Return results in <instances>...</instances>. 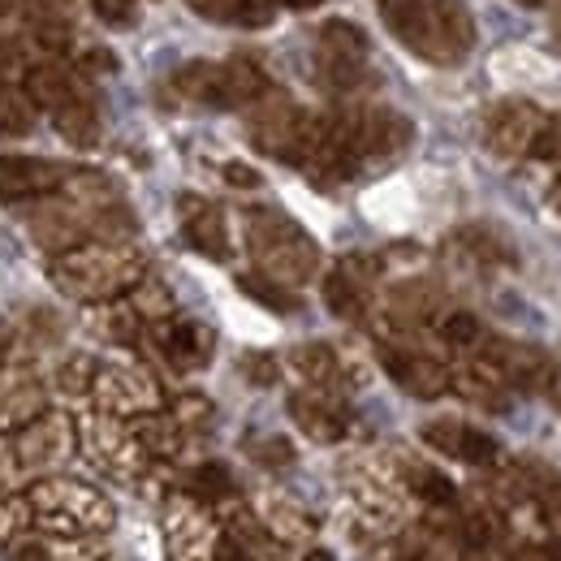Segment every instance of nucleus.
<instances>
[{"instance_id": "22", "label": "nucleus", "mask_w": 561, "mask_h": 561, "mask_svg": "<svg viewBox=\"0 0 561 561\" xmlns=\"http://www.w3.org/2000/svg\"><path fill=\"white\" fill-rule=\"evenodd\" d=\"M4 561H113V549L104 536H53L22 527L4 545Z\"/></svg>"}, {"instance_id": "29", "label": "nucleus", "mask_w": 561, "mask_h": 561, "mask_svg": "<svg viewBox=\"0 0 561 561\" xmlns=\"http://www.w3.org/2000/svg\"><path fill=\"white\" fill-rule=\"evenodd\" d=\"M449 260H458V264L471 268V273H492V268L510 264L514 251L505 247V238H501L496 229L467 225V229H458V233L449 238Z\"/></svg>"}, {"instance_id": "13", "label": "nucleus", "mask_w": 561, "mask_h": 561, "mask_svg": "<svg viewBox=\"0 0 561 561\" xmlns=\"http://www.w3.org/2000/svg\"><path fill=\"white\" fill-rule=\"evenodd\" d=\"M160 531L169 561H211L220 545V514L191 501L186 492H173L160 510Z\"/></svg>"}, {"instance_id": "32", "label": "nucleus", "mask_w": 561, "mask_h": 561, "mask_svg": "<svg viewBox=\"0 0 561 561\" xmlns=\"http://www.w3.org/2000/svg\"><path fill=\"white\" fill-rule=\"evenodd\" d=\"M204 22L216 26H233V31H260L277 18L273 0H186Z\"/></svg>"}, {"instance_id": "27", "label": "nucleus", "mask_w": 561, "mask_h": 561, "mask_svg": "<svg viewBox=\"0 0 561 561\" xmlns=\"http://www.w3.org/2000/svg\"><path fill=\"white\" fill-rule=\"evenodd\" d=\"M251 514H255V523L277 540L280 549H285V545H311L316 531H320L316 514H307L294 496H280V492H264V496L251 505Z\"/></svg>"}, {"instance_id": "39", "label": "nucleus", "mask_w": 561, "mask_h": 561, "mask_svg": "<svg viewBox=\"0 0 561 561\" xmlns=\"http://www.w3.org/2000/svg\"><path fill=\"white\" fill-rule=\"evenodd\" d=\"M247 454H251L260 467H289V462H294V445H289L285 436H264L260 445L251 440Z\"/></svg>"}, {"instance_id": "16", "label": "nucleus", "mask_w": 561, "mask_h": 561, "mask_svg": "<svg viewBox=\"0 0 561 561\" xmlns=\"http://www.w3.org/2000/svg\"><path fill=\"white\" fill-rule=\"evenodd\" d=\"M380 273H385V260L380 255H346V260H337L329 268V277H324V302H329V311L342 316V320H351V324L371 320Z\"/></svg>"}, {"instance_id": "21", "label": "nucleus", "mask_w": 561, "mask_h": 561, "mask_svg": "<svg viewBox=\"0 0 561 561\" xmlns=\"http://www.w3.org/2000/svg\"><path fill=\"white\" fill-rule=\"evenodd\" d=\"M53 407L48 380L31 363H0V432H18Z\"/></svg>"}, {"instance_id": "11", "label": "nucleus", "mask_w": 561, "mask_h": 561, "mask_svg": "<svg viewBox=\"0 0 561 561\" xmlns=\"http://www.w3.org/2000/svg\"><path fill=\"white\" fill-rule=\"evenodd\" d=\"M251 113V142L264 151V156H273L280 164H289V169H302V160H307V151H311V142H316V122H320V113H307V108H298V104H289L285 95H264L255 108H247Z\"/></svg>"}, {"instance_id": "37", "label": "nucleus", "mask_w": 561, "mask_h": 561, "mask_svg": "<svg viewBox=\"0 0 561 561\" xmlns=\"http://www.w3.org/2000/svg\"><path fill=\"white\" fill-rule=\"evenodd\" d=\"M87 4H91V13H95L104 26H113V31H126V26L139 22V0H87Z\"/></svg>"}, {"instance_id": "43", "label": "nucleus", "mask_w": 561, "mask_h": 561, "mask_svg": "<svg viewBox=\"0 0 561 561\" xmlns=\"http://www.w3.org/2000/svg\"><path fill=\"white\" fill-rule=\"evenodd\" d=\"M298 561H337L324 545H302V558Z\"/></svg>"}, {"instance_id": "30", "label": "nucleus", "mask_w": 561, "mask_h": 561, "mask_svg": "<svg viewBox=\"0 0 561 561\" xmlns=\"http://www.w3.org/2000/svg\"><path fill=\"white\" fill-rule=\"evenodd\" d=\"M182 492L191 496V501H199V505H208L216 514H225V510H233L242 496H238V480H233V471L225 467V462H195L191 471H186V480H182Z\"/></svg>"}, {"instance_id": "36", "label": "nucleus", "mask_w": 561, "mask_h": 561, "mask_svg": "<svg viewBox=\"0 0 561 561\" xmlns=\"http://www.w3.org/2000/svg\"><path fill=\"white\" fill-rule=\"evenodd\" d=\"M95 363H100V358H91V354H70V358H61V367L53 371V385H57L66 398H87L91 376H95Z\"/></svg>"}, {"instance_id": "19", "label": "nucleus", "mask_w": 561, "mask_h": 561, "mask_svg": "<svg viewBox=\"0 0 561 561\" xmlns=\"http://www.w3.org/2000/svg\"><path fill=\"white\" fill-rule=\"evenodd\" d=\"M70 169L73 164L48 160V156L9 151V156H0V204L4 208H31V204L57 195L66 186Z\"/></svg>"}, {"instance_id": "45", "label": "nucleus", "mask_w": 561, "mask_h": 561, "mask_svg": "<svg viewBox=\"0 0 561 561\" xmlns=\"http://www.w3.org/2000/svg\"><path fill=\"white\" fill-rule=\"evenodd\" d=\"M18 4H22V0H0V22H4V18H13V13H18Z\"/></svg>"}, {"instance_id": "14", "label": "nucleus", "mask_w": 561, "mask_h": 561, "mask_svg": "<svg viewBox=\"0 0 561 561\" xmlns=\"http://www.w3.org/2000/svg\"><path fill=\"white\" fill-rule=\"evenodd\" d=\"M13 436V449H18V462L26 471V480H39V476H57L73 454H78V432L66 411H44L39 420H31L26 427L9 432Z\"/></svg>"}, {"instance_id": "5", "label": "nucleus", "mask_w": 561, "mask_h": 561, "mask_svg": "<svg viewBox=\"0 0 561 561\" xmlns=\"http://www.w3.org/2000/svg\"><path fill=\"white\" fill-rule=\"evenodd\" d=\"M22 87L35 100L39 117L53 122V130L70 147H95L100 142V104L91 91V78L57 57H31L22 70Z\"/></svg>"}, {"instance_id": "48", "label": "nucleus", "mask_w": 561, "mask_h": 561, "mask_svg": "<svg viewBox=\"0 0 561 561\" xmlns=\"http://www.w3.org/2000/svg\"><path fill=\"white\" fill-rule=\"evenodd\" d=\"M553 31H558V39H561V4H558V13H553Z\"/></svg>"}, {"instance_id": "10", "label": "nucleus", "mask_w": 561, "mask_h": 561, "mask_svg": "<svg viewBox=\"0 0 561 561\" xmlns=\"http://www.w3.org/2000/svg\"><path fill=\"white\" fill-rule=\"evenodd\" d=\"M87 402H91V411H104L117 420H139V415H151L164 407V389L135 358H108V363H95Z\"/></svg>"}, {"instance_id": "46", "label": "nucleus", "mask_w": 561, "mask_h": 561, "mask_svg": "<svg viewBox=\"0 0 561 561\" xmlns=\"http://www.w3.org/2000/svg\"><path fill=\"white\" fill-rule=\"evenodd\" d=\"M549 204H553V208L561 211V178L553 182V191H549Z\"/></svg>"}, {"instance_id": "15", "label": "nucleus", "mask_w": 561, "mask_h": 561, "mask_svg": "<svg viewBox=\"0 0 561 561\" xmlns=\"http://www.w3.org/2000/svg\"><path fill=\"white\" fill-rule=\"evenodd\" d=\"M549 117L553 113L531 100H501L484 113V142L505 160H531L549 130Z\"/></svg>"}, {"instance_id": "24", "label": "nucleus", "mask_w": 561, "mask_h": 561, "mask_svg": "<svg viewBox=\"0 0 561 561\" xmlns=\"http://www.w3.org/2000/svg\"><path fill=\"white\" fill-rule=\"evenodd\" d=\"M420 436L423 445H432L436 454H445L454 462H467V467H492L501 458V445L484 427L467 420H432L420 427Z\"/></svg>"}, {"instance_id": "12", "label": "nucleus", "mask_w": 561, "mask_h": 561, "mask_svg": "<svg viewBox=\"0 0 561 561\" xmlns=\"http://www.w3.org/2000/svg\"><path fill=\"white\" fill-rule=\"evenodd\" d=\"M376 358L385 367V376L420 398V402H432V398H445L449 393V363L432 351L427 342H415V337H380L376 342Z\"/></svg>"}, {"instance_id": "47", "label": "nucleus", "mask_w": 561, "mask_h": 561, "mask_svg": "<svg viewBox=\"0 0 561 561\" xmlns=\"http://www.w3.org/2000/svg\"><path fill=\"white\" fill-rule=\"evenodd\" d=\"M518 4H527V9H545L549 0H518Z\"/></svg>"}, {"instance_id": "44", "label": "nucleus", "mask_w": 561, "mask_h": 561, "mask_svg": "<svg viewBox=\"0 0 561 561\" xmlns=\"http://www.w3.org/2000/svg\"><path fill=\"white\" fill-rule=\"evenodd\" d=\"M277 9H320L324 0H273Z\"/></svg>"}, {"instance_id": "42", "label": "nucleus", "mask_w": 561, "mask_h": 561, "mask_svg": "<svg viewBox=\"0 0 561 561\" xmlns=\"http://www.w3.org/2000/svg\"><path fill=\"white\" fill-rule=\"evenodd\" d=\"M220 178H225L229 186H238V191H255V186H264V182H260V173H255V169H247V164H238V160H233V164H225V169H220Z\"/></svg>"}, {"instance_id": "7", "label": "nucleus", "mask_w": 561, "mask_h": 561, "mask_svg": "<svg viewBox=\"0 0 561 561\" xmlns=\"http://www.w3.org/2000/svg\"><path fill=\"white\" fill-rule=\"evenodd\" d=\"M169 91L182 104L195 108H216V113H242L255 108L264 95H273L268 73L247 57H229V61H191L169 78Z\"/></svg>"}, {"instance_id": "31", "label": "nucleus", "mask_w": 561, "mask_h": 561, "mask_svg": "<svg viewBox=\"0 0 561 561\" xmlns=\"http://www.w3.org/2000/svg\"><path fill=\"white\" fill-rule=\"evenodd\" d=\"M35 122L39 108L22 87V70H0V139H26Z\"/></svg>"}, {"instance_id": "34", "label": "nucleus", "mask_w": 561, "mask_h": 561, "mask_svg": "<svg viewBox=\"0 0 561 561\" xmlns=\"http://www.w3.org/2000/svg\"><path fill=\"white\" fill-rule=\"evenodd\" d=\"M380 561H462V553H458V545H454L449 536H440L436 527H420V531L393 540Z\"/></svg>"}, {"instance_id": "41", "label": "nucleus", "mask_w": 561, "mask_h": 561, "mask_svg": "<svg viewBox=\"0 0 561 561\" xmlns=\"http://www.w3.org/2000/svg\"><path fill=\"white\" fill-rule=\"evenodd\" d=\"M242 367H247V380H255V385H277V376H280L273 354H247Z\"/></svg>"}, {"instance_id": "40", "label": "nucleus", "mask_w": 561, "mask_h": 561, "mask_svg": "<svg viewBox=\"0 0 561 561\" xmlns=\"http://www.w3.org/2000/svg\"><path fill=\"white\" fill-rule=\"evenodd\" d=\"M22 527H26V518H22V496L0 489V549H4Z\"/></svg>"}, {"instance_id": "35", "label": "nucleus", "mask_w": 561, "mask_h": 561, "mask_svg": "<svg viewBox=\"0 0 561 561\" xmlns=\"http://www.w3.org/2000/svg\"><path fill=\"white\" fill-rule=\"evenodd\" d=\"M238 289L247 294V298H255L260 307H268V311H298V294L289 289V285H280V280L264 277V273H247V277H238Z\"/></svg>"}, {"instance_id": "3", "label": "nucleus", "mask_w": 561, "mask_h": 561, "mask_svg": "<svg viewBox=\"0 0 561 561\" xmlns=\"http://www.w3.org/2000/svg\"><path fill=\"white\" fill-rule=\"evenodd\" d=\"M142 277H147V260L130 242H78V247L48 255L53 289L82 307L126 298Z\"/></svg>"}, {"instance_id": "8", "label": "nucleus", "mask_w": 561, "mask_h": 561, "mask_svg": "<svg viewBox=\"0 0 561 561\" xmlns=\"http://www.w3.org/2000/svg\"><path fill=\"white\" fill-rule=\"evenodd\" d=\"M78 432V454L108 480H122V484H142V476L156 471V462L147 458L135 420H117V415H104V411H82L73 420Z\"/></svg>"}, {"instance_id": "18", "label": "nucleus", "mask_w": 561, "mask_h": 561, "mask_svg": "<svg viewBox=\"0 0 561 561\" xmlns=\"http://www.w3.org/2000/svg\"><path fill=\"white\" fill-rule=\"evenodd\" d=\"M142 342L151 346V354L169 367V371H199L211 363L216 351V333H211L204 320H191V316H164L156 324H147Z\"/></svg>"}, {"instance_id": "23", "label": "nucleus", "mask_w": 561, "mask_h": 561, "mask_svg": "<svg viewBox=\"0 0 561 561\" xmlns=\"http://www.w3.org/2000/svg\"><path fill=\"white\" fill-rule=\"evenodd\" d=\"M211 561H285L280 545L255 523L251 505H233L220 514V545Z\"/></svg>"}, {"instance_id": "38", "label": "nucleus", "mask_w": 561, "mask_h": 561, "mask_svg": "<svg viewBox=\"0 0 561 561\" xmlns=\"http://www.w3.org/2000/svg\"><path fill=\"white\" fill-rule=\"evenodd\" d=\"M31 484L26 480V471H22V462H18V449H13V436L9 432H0V489L9 492H22Z\"/></svg>"}, {"instance_id": "17", "label": "nucleus", "mask_w": 561, "mask_h": 561, "mask_svg": "<svg viewBox=\"0 0 561 561\" xmlns=\"http://www.w3.org/2000/svg\"><path fill=\"white\" fill-rule=\"evenodd\" d=\"M476 358L492 363L501 371V380L510 389H523V393H558L561 385V371L558 363H553V354H545L540 346H531V342H514V337H496L492 333L489 342H484V351L476 354Z\"/></svg>"}, {"instance_id": "6", "label": "nucleus", "mask_w": 561, "mask_h": 561, "mask_svg": "<svg viewBox=\"0 0 561 561\" xmlns=\"http://www.w3.org/2000/svg\"><path fill=\"white\" fill-rule=\"evenodd\" d=\"M247 251L255 260V273L280 280L289 289L307 285L320 273V247L316 238L277 208L247 211Z\"/></svg>"}, {"instance_id": "25", "label": "nucleus", "mask_w": 561, "mask_h": 561, "mask_svg": "<svg viewBox=\"0 0 561 561\" xmlns=\"http://www.w3.org/2000/svg\"><path fill=\"white\" fill-rule=\"evenodd\" d=\"M178 225L191 251L208 255V260H229V220L220 204H211L204 195H182L178 199Z\"/></svg>"}, {"instance_id": "20", "label": "nucleus", "mask_w": 561, "mask_h": 561, "mask_svg": "<svg viewBox=\"0 0 561 561\" xmlns=\"http://www.w3.org/2000/svg\"><path fill=\"white\" fill-rule=\"evenodd\" d=\"M289 420L294 427L316 440V445H337L346 440L354 427V411L346 393H329V389H298L289 393Z\"/></svg>"}, {"instance_id": "33", "label": "nucleus", "mask_w": 561, "mask_h": 561, "mask_svg": "<svg viewBox=\"0 0 561 561\" xmlns=\"http://www.w3.org/2000/svg\"><path fill=\"white\" fill-rule=\"evenodd\" d=\"M91 329H95V337H104L108 346H139L142 333H147V324L139 320V311L130 307V298H113V302H100V307H91Z\"/></svg>"}, {"instance_id": "28", "label": "nucleus", "mask_w": 561, "mask_h": 561, "mask_svg": "<svg viewBox=\"0 0 561 561\" xmlns=\"http://www.w3.org/2000/svg\"><path fill=\"white\" fill-rule=\"evenodd\" d=\"M289 367L302 376L307 389H329V393H346L351 389V363L346 354L329 342H307L289 351Z\"/></svg>"}, {"instance_id": "9", "label": "nucleus", "mask_w": 561, "mask_h": 561, "mask_svg": "<svg viewBox=\"0 0 561 561\" xmlns=\"http://www.w3.org/2000/svg\"><path fill=\"white\" fill-rule=\"evenodd\" d=\"M311 73H316V87L329 91V95L363 91L371 82V44H367V35L346 18H329L316 31V44H311Z\"/></svg>"}, {"instance_id": "1", "label": "nucleus", "mask_w": 561, "mask_h": 561, "mask_svg": "<svg viewBox=\"0 0 561 561\" xmlns=\"http://www.w3.org/2000/svg\"><path fill=\"white\" fill-rule=\"evenodd\" d=\"M411 139H415V126L402 113L380 104H346L337 113H320L302 173L316 186H342L367 169L398 160Z\"/></svg>"}, {"instance_id": "26", "label": "nucleus", "mask_w": 561, "mask_h": 561, "mask_svg": "<svg viewBox=\"0 0 561 561\" xmlns=\"http://www.w3.org/2000/svg\"><path fill=\"white\" fill-rule=\"evenodd\" d=\"M449 393H458L462 402H471L480 411H510V402H514V389L501 380V371L476 354L449 363Z\"/></svg>"}, {"instance_id": "4", "label": "nucleus", "mask_w": 561, "mask_h": 561, "mask_svg": "<svg viewBox=\"0 0 561 561\" xmlns=\"http://www.w3.org/2000/svg\"><path fill=\"white\" fill-rule=\"evenodd\" d=\"M22 496V518L35 531L53 536H108L117 527V510L91 480L78 476H39L31 480Z\"/></svg>"}, {"instance_id": "2", "label": "nucleus", "mask_w": 561, "mask_h": 561, "mask_svg": "<svg viewBox=\"0 0 561 561\" xmlns=\"http://www.w3.org/2000/svg\"><path fill=\"white\" fill-rule=\"evenodd\" d=\"M389 35L427 66H462L476 48L467 0H376Z\"/></svg>"}]
</instances>
